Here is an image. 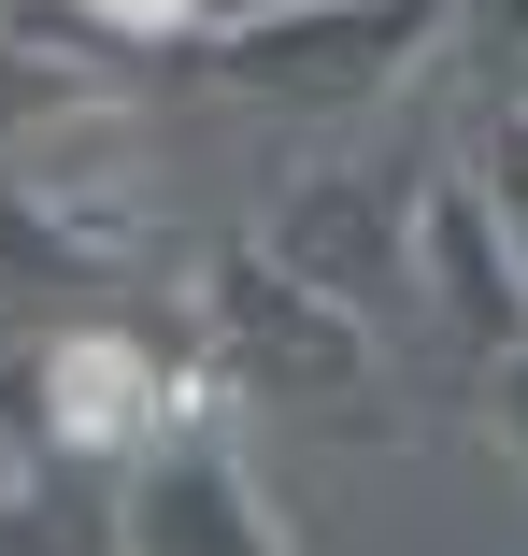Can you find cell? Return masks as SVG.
Masks as SVG:
<instances>
[{"instance_id": "cell-2", "label": "cell", "mask_w": 528, "mask_h": 556, "mask_svg": "<svg viewBox=\"0 0 528 556\" xmlns=\"http://www.w3.org/2000/svg\"><path fill=\"white\" fill-rule=\"evenodd\" d=\"M86 15H115V29H186V0H86Z\"/></svg>"}, {"instance_id": "cell-1", "label": "cell", "mask_w": 528, "mask_h": 556, "mask_svg": "<svg viewBox=\"0 0 528 556\" xmlns=\"http://www.w3.org/2000/svg\"><path fill=\"white\" fill-rule=\"evenodd\" d=\"M43 386H58V428H72V442H129V428H143V357L100 343V328H86V343H58Z\"/></svg>"}]
</instances>
